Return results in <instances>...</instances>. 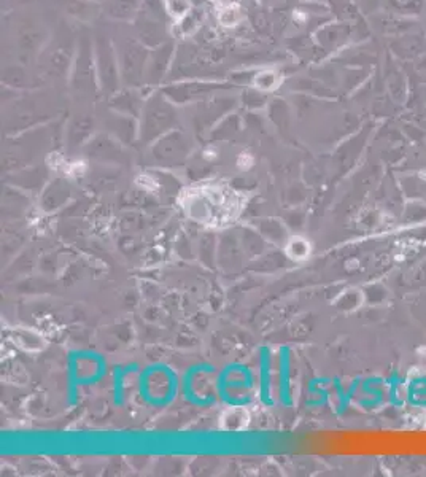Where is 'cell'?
I'll use <instances>...</instances> for the list:
<instances>
[{
	"instance_id": "obj_1",
	"label": "cell",
	"mask_w": 426,
	"mask_h": 477,
	"mask_svg": "<svg viewBox=\"0 0 426 477\" xmlns=\"http://www.w3.org/2000/svg\"><path fill=\"white\" fill-rule=\"evenodd\" d=\"M236 192H226L221 188H205L190 192V199L185 201L191 218L201 220L205 224L224 223L234 220L241 210V202H237Z\"/></svg>"
},
{
	"instance_id": "obj_2",
	"label": "cell",
	"mask_w": 426,
	"mask_h": 477,
	"mask_svg": "<svg viewBox=\"0 0 426 477\" xmlns=\"http://www.w3.org/2000/svg\"><path fill=\"white\" fill-rule=\"evenodd\" d=\"M385 4L396 15H418L423 10L425 0H385Z\"/></svg>"
}]
</instances>
